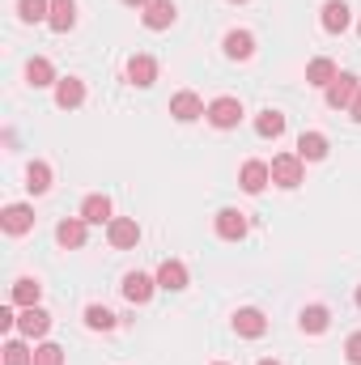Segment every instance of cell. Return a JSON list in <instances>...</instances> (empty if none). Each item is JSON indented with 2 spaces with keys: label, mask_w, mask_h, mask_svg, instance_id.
<instances>
[{
  "label": "cell",
  "mask_w": 361,
  "mask_h": 365,
  "mask_svg": "<svg viewBox=\"0 0 361 365\" xmlns=\"http://www.w3.org/2000/svg\"><path fill=\"white\" fill-rule=\"evenodd\" d=\"M86 225H90V221H81V217L60 221V225H56V242H60V247H73V251L86 247Z\"/></svg>",
  "instance_id": "e0dca14e"
},
{
  "label": "cell",
  "mask_w": 361,
  "mask_h": 365,
  "mask_svg": "<svg viewBox=\"0 0 361 365\" xmlns=\"http://www.w3.org/2000/svg\"><path fill=\"white\" fill-rule=\"evenodd\" d=\"M357 34H361V26H357Z\"/></svg>",
  "instance_id": "ab89813d"
},
{
  "label": "cell",
  "mask_w": 361,
  "mask_h": 365,
  "mask_svg": "<svg viewBox=\"0 0 361 365\" xmlns=\"http://www.w3.org/2000/svg\"><path fill=\"white\" fill-rule=\"evenodd\" d=\"M26 187H30L34 195L51 191V166H47V162H30V170H26Z\"/></svg>",
  "instance_id": "4316f807"
},
{
  "label": "cell",
  "mask_w": 361,
  "mask_h": 365,
  "mask_svg": "<svg viewBox=\"0 0 361 365\" xmlns=\"http://www.w3.org/2000/svg\"><path fill=\"white\" fill-rule=\"evenodd\" d=\"M268 170H272V182L289 191V187L302 182V158H298V153H280V158H272Z\"/></svg>",
  "instance_id": "277c9868"
},
{
  "label": "cell",
  "mask_w": 361,
  "mask_h": 365,
  "mask_svg": "<svg viewBox=\"0 0 361 365\" xmlns=\"http://www.w3.org/2000/svg\"><path fill=\"white\" fill-rule=\"evenodd\" d=\"M128 81L141 86V90L153 86V81H158V60H153V56H132V60H128Z\"/></svg>",
  "instance_id": "7c38bea8"
},
{
  "label": "cell",
  "mask_w": 361,
  "mask_h": 365,
  "mask_svg": "<svg viewBox=\"0 0 361 365\" xmlns=\"http://www.w3.org/2000/svg\"><path fill=\"white\" fill-rule=\"evenodd\" d=\"M171 115H175L179 123H191V119H200V115H208V110H204L200 93L183 90V93H175V98H171Z\"/></svg>",
  "instance_id": "8fae6325"
},
{
  "label": "cell",
  "mask_w": 361,
  "mask_h": 365,
  "mask_svg": "<svg viewBox=\"0 0 361 365\" xmlns=\"http://www.w3.org/2000/svg\"><path fill=\"white\" fill-rule=\"evenodd\" d=\"M336 77H340V73H336V64H332L327 56L310 60V68H306V86H319V90H327V86H332Z\"/></svg>",
  "instance_id": "7402d4cb"
},
{
  "label": "cell",
  "mask_w": 361,
  "mask_h": 365,
  "mask_svg": "<svg viewBox=\"0 0 361 365\" xmlns=\"http://www.w3.org/2000/svg\"><path fill=\"white\" fill-rule=\"evenodd\" d=\"M0 225H4V234L21 238V234L34 230V208H30V204H9V208L0 212Z\"/></svg>",
  "instance_id": "8992f818"
},
{
  "label": "cell",
  "mask_w": 361,
  "mask_h": 365,
  "mask_svg": "<svg viewBox=\"0 0 361 365\" xmlns=\"http://www.w3.org/2000/svg\"><path fill=\"white\" fill-rule=\"evenodd\" d=\"M213 225H217V238H225V242H243L247 230H251L247 225V212H238V208H221Z\"/></svg>",
  "instance_id": "3957f363"
},
{
  "label": "cell",
  "mask_w": 361,
  "mask_h": 365,
  "mask_svg": "<svg viewBox=\"0 0 361 365\" xmlns=\"http://www.w3.org/2000/svg\"><path fill=\"white\" fill-rule=\"evenodd\" d=\"M26 81H30L34 90H43V86H56L60 77H56V68H51V60H43V56H34V60L26 64Z\"/></svg>",
  "instance_id": "44dd1931"
},
{
  "label": "cell",
  "mask_w": 361,
  "mask_h": 365,
  "mask_svg": "<svg viewBox=\"0 0 361 365\" xmlns=\"http://www.w3.org/2000/svg\"><path fill=\"white\" fill-rule=\"evenodd\" d=\"M230 4H243V0H230Z\"/></svg>",
  "instance_id": "74e56055"
},
{
  "label": "cell",
  "mask_w": 361,
  "mask_h": 365,
  "mask_svg": "<svg viewBox=\"0 0 361 365\" xmlns=\"http://www.w3.org/2000/svg\"><path fill=\"white\" fill-rule=\"evenodd\" d=\"M238 182H243V191H247V195H260V191L272 182V170L264 166V162H247V166H243V175H238Z\"/></svg>",
  "instance_id": "5bb4252c"
},
{
  "label": "cell",
  "mask_w": 361,
  "mask_h": 365,
  "mask_svg": "<svg viewBox=\"0 0 361 365\" xmlns=\"http://www.w3.org/2000/svg\"><path fill=\"white\" fill-rule=\"evenodd\" d=\"M234 331H238L243 340H260V336L268 331V319H264L255 306H247V310H238V314H234Z\"/></svg>",
  "instance_id": "9c48e42d"
},
{
  "label": "cell",
  "mask_w": 361,
  "mask_h": 365,
  "mask_svg": "<svg viewBox=\"0 0 361 365\" xmlns=\"http://www.w3.org/2000/svg\"><path fill=\"white\" fill-rule=\"evenodd\" d=\"M238 119H243V102L238 98H213L208 102V123L213 128L230 132V128H238Z\"/></svg>",
  "instance_id": "6da1fadb"
},
{
  "label": "cell",
  "mask_w": 361,
  "mask_h": 365,
  "mask_svg": "<svg viewBox=\"0 0 361 365\" xmlns=\"http://www.w3.org/2000/svg\"><path fill=\"white\" fill-rule=\"evenodd\" d=\"M217 365H225V361H217Z\"/></svg>",
  "instance_id": "f35d334b"
},
{
  "label": "cell",
  "mask_w": 361,
  "mask_h": 365,
  "mask_svg": "<svg viewBox=\"0 0 361 365\" xmlns=\"http://www.w3.org/2000/svg\"><path fill=\"white\" fill-rule=\"evenodd\" d=\"M119 289H123V297H128L132 306H145V302L153 297L158 280H153V276H145V272H128V276H123V284H119Z\"/></svg>",
  "instance_id": "ba28073f"
},
{
  "label": "cell",
  "mask_w": 361,
  "mask_h": 365,
  "mask_svg": "<svg viewBox=\"0 0 361 365\" xmlns=\"http://www.w3.org/2000/svg\"><path fill=\"white\" fill-rule=\"evenodd\" d=\"M81 221H90V225L115 221V217H111V200H106V195H86V204H81Z\"/></svg>",
  "instance_id": "cb8c5ba5"
},
{
  "label": "cell",
  "mask_w": 361,
  "mask_h": 365,
  "mask_svg": "<svg viewBox=\"0 0 361 365\" xmlns=\"http://www.w3.org/2000/svg\"><path fill=\"white\" fill-rule=\"evenodd\" d=\"M345 357H349V365H361V331H353V336H349V344H345Z\"/></svg>",
  "instance_id": "1f68e13d"
},
{
  "label": "cell",
  "mask_w": 361,
  "mask_h": 365,
  "mask_svg": "<svg viewBox=\"0 0 361 365\" xmlns=\"http://www.w3.org/2000/svg\"><path fill=\"white\" fill-rule=\"evenodd\" d=\"M39 297H43V284L34 280V276H21V280H13V302L26 310V306H39Z\"/></svg>",
  "instance_id": "603a6c76"
},
{
  "label": "cell",
  "mask_w": 361,
  "mask_h": 365,
  "mask_svg": "<svg viewBox=\"0 0 361 365\" xmlns=\"http://www.w3.org/2000/svg\"><path fill=\"white\" fill-rule=\"evenodd\" d=\"M86 102V81H77V77H60L56 81V106L60 110H77Z\"/></svg>",
  "instance_id": "30bf717a"
},
{
  "label": "cell",
  "mask_w": 361,
  "mask_h": 365,
  "mask_svg": "<svg viewBox=\"0 0 361 365\" xmlns=\"http://www.w3.org/2000/svg\"><path fill=\"white\" fill-rule=\"evenodd\" d=\"M47 26H51L56 34L73 30V26H77V0H51V17H47Z\"/></svg>",
  "instance_id": "ac0fdd59"
},
{
  "label": "cell",
  "mask_w": 361,
  "mask_h": 365,
  "mask_svg": "<svg viewBox=\"0 0 361 365\" xmlns=\"http://www.w3.org/2000/svg\"><path fill=\"white\" fill-rule=\"evenodd\" d=\"M298 158L302 162H323L327 158V136L323 132H302L298 136Z\"/></svg>",
  "instance_id": "2e32d148"
},
{
  "label": "cell",
  "mask_w": 361,
  "mask_h": 365,
  "mask_svg": "<svg viewBox=\"0 0 361 365\" xmlns=\"http://www.w3.org/2000/svg\"><path fill=\"white\" fill-rule=\"evenodd\" d=\"M17 331L30 336V340H43V336L51 331V314H47L43 306H26V310L17 314Z\"/></svg>",
  "instance_id": "52a82bcc"
},
{
  "label": "cell",
  "mask_w": 361,
  "mask_h": 365,
  "mask_svg": "<svg viewBox=\"0 0 361 365\" xmlns=\"http://www.w3.org/2000/svg\"><path fill=\"white\" fill-rule=\"evenodd\" d=\"M357 77H353V73H340V77H336V81H332V86H327V106H332V110H349V106H353V98H357Z\"/></svg>",
  "instance_id": "5b68a950"
},
{
  "label": "cell",
  "mask_w": 361,
  "mask_h": 365,
  "mask_svg": "<svg viewBox=\"0 0 361 365\" xmlns=\"http://www.w3.org/2000/svg\"><path fill=\"white\" fill-rule=\"evenodd\" d=\"M349 110H353V119L361 123V90H357V98H353V106H349Z\"/></svg>",
  "instance_id": "836d02e7"
},
{
  "label": "cell",
  "mask_w": 361,
  "mask_h": 365,
  "mask_svg": "<svg viewBox=\"0 0 361 365\" xmlns=\"http://www.w3.org/2000/svg\"><path fill=\"white\" fill-rule=\"evenodd\" d=\"M260 365H280V361H260Z\"/></svg>",
  "instance_id": "8d00e7d4"
},
{
  "label": "cell",
  "mask_w": 361,
  "mask_h": 365,
  "mask_svg": "<svg viewBox=\"0 0 361 365\" xmlns=\"http://www.w3.org/2000/svg\"><path fill=\"white\" fill-rule=\"evenodd\" d=\"M298 323H302V331H310V336H323V331H327V323H332V314H327V306H306Z\"/></svg>",
  "instance_id": "d4e9b609"
},
{
  "label": "cell",
  "mask_w": 361,
  "mask_h": 365,
  "mask_svg": "<svg viewBox=\"0 0 361 365\" xmlns=\"http://www.w3.org/2000/svg\"><path fill=\"white\" fill-rule=\"evenodd\" d=\"M123 4H132V9H145V4H149V0H123Z\"/></svg>",
  "instance_id": "e575fe53"
},
{
  "label": "cell",
  "mask_w": 361,
  "mask_h": 365,
  "mask_svg": "<svg viewBox=\"0 0 361 365\" xmlns=\"http://www.w3.org/2000/svg\"><path fill=\"white\" fill-rule=\"evenodd\" d=\"M106 242H111L115 251H132V247L141 242V225H136L132 217H115V221H106Z\"/></svg>",
  "instance_id": "7a4b0ae2"
},
{
  "label": "cell",
  "mask_w": 361,
  "mask_h": 365,
  "mask_svg": "<svg viewBox=\"0 0 361 365\" xmlns=\"http://www.w3.org/2000/svg\"><path fill=\"white\" fill-rule=\"evenodd\" d=\"M4 365H34V353H30L21 340H9V344H4Z\"/></svg>",
  "instance_id": "f546056e"
},
{
  "label": "cell",
  "mask_w": 361,
  "mask_h": 365,
  "mask_svg": "<svg viewBox=\"0 0 361 365\" xmlns=\"http://www.w3.org/2000/svg\"><path fill=\"white\" fill-rule=\"evenodd\" d=\"M175 0H149L145 4V26L149 30H166V26H175Z\"/></svg>",
  "instance_id": "4fadbf2b"
},
{
  "label": "cell",
  "mask_w": 361,
  "mask_h": 365,
  "mask_svg": "<svg viewBox=\"0 0 361 365\" xmlns=\"http://www.w3.org/2000/svg\"><path fill=\"white\" fill-rule=\"evenodd\" d=\"M255 132H260V136H264V140H276V136H280V132H285V115H280V110H260V119H255Z\"/></svg>",
  "instance_id": "484cf974"
},
{
  "label": "cell",
  "mask_w": 361,
  "mask_h": 365,
  "mask_svg": "<svg viewBox=\"0 0 361 365\" xmlns=\"http://www.w3.org/2000/svg\"><path fill=\"white\" fill-rule=\"evenodd\" d=\"M158 289H166V293L187 289V268H183L179 259H166V264L158 268Z\"/></svg>",
  "instance_id": "ffe728a7"
},
{
  "label": "cell",
  "mask_w": 361,
  "mask_h": 365,
  "mask_svg": "<svg viewBox=\"0 0 361 365\" xmlns=\"http://www.w3.org/2000/svg\"><path fill=\"white\" fill-rule=\"evenodd\" d=\"M34 365H64V349L60 344H39L34 349Z\"/></svg>",
  "instance_id": "4dcf8cb0"
},
{
  "label": "cell",
  "mask_w": 361,
  "mask_h": 365,
  "mask_svg": "<svg viewBox=\"0 0 361 365\" xmlns=\"http://www.w3.org/2000/svg\"><path fill=\"white\" fill-rule=\"evenodd\" d=\"M225 56L230 60H251L255 56V34L251 30H230L225 34Z\"/></svg>",
  "instance_id": "9a60e30c"
},
{
  "label": "cell",
  "mask_w": 361,
  "mask_h": 365,
  "mask_svg": "<svg viewBox=\"0 0 361 365\" xmlns=\"http://www.w3.org/2000/svg\"><path fill=\"white\" fill-rule=\"evenodd\" d=\"M13 327H17V314L4 306V310H0V331H13Z\"/></svg>",
  "instance_id": "d6a6232c"
},
{
  "label": "cell",
  "mask_w": 361,
  "mask_h": 365,
  "mask_svg": "<svg viewBox=\"0 0 361 365\" xmlns=\"http://www.w3.org/2000/svg\"><path fill=\"white\" fill-rule=\"evenodd\" d=\"M86 327L90 331H111L115 327V314L106 306H86Z\"/></svg>",
  "instance_id": "f1b7e54d"
},
{
  "label": "cell",
  "mask_w": 361,
  "mask_h": 365,
  "mask_svg": "<svg viewBox=\"0 0 361 365\" xmlns=\"http://www.w3.org/2000/svg\"><path fill=\"white\" fill-rule=\"evenodd\" d=\"M323 30L327 34H345L349 30V4L345 0H327L323 4Z\"/></svg>",
  "instance_id": "d6986e66"
},
{
  "label": "cell",
  "mask_w": 361,
  "mask_h": 365,
  "mask_svg": "<svg viewBox=\"0 0 361 365\" xmlns=\"http://www.w3.org/2000/svg\"><path fill=\"white\" fill-rule=\"evenodd\" d=\"M357 306H361V284H357Z\"/></svg>",
  "instance_id": "d590c367"
},
{
  "label": "cell",
  "mask_w": 361,
  "mask_h": 365,
  "mask_svg": "<svg viewBox=\"0 0 361 365\" xmlns=\"http://www.w3.org/2000/svg\"><path fill=\"white\" fill-rule=\"evenodd\" d=\"M17 17L21 21H47L51 17V0H17Z\"/></svg>",
  "instance_id": "83f0119b"
}]
</instances>
